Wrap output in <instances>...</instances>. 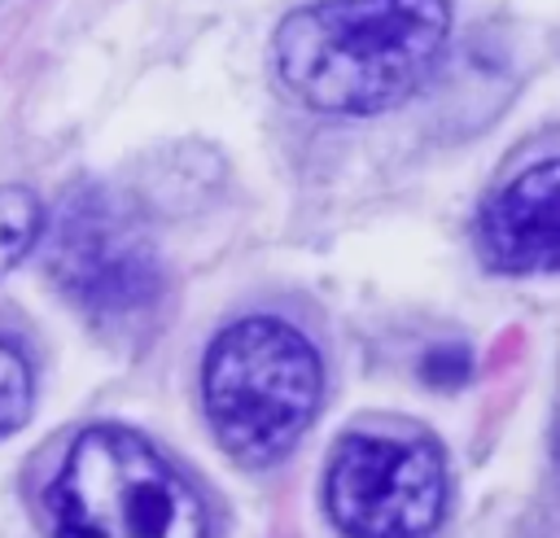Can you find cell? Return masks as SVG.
<instances>
[{
	"mask_svg": "<svg viewBox=\"0 0 560 538\" xmlns=\"http://www.w3.org/2000/svg\"><path fill=\"white\" fill-rule=\"evenodd\" d=\"M556 157H542L512 175L477 214V249L486 267L503 276H547L560 258L556 223Z\"/></svg>",
	"mask_w": 560,
	"mask_h": 538,
	"instance_id": "6",
	"label": "cell"
},
{
	"mask_svg": "<svg viewBox=\"0 0 560 538\" xmlns=\"http://www.w3.org/2000/svg\"><path fill=\"white\" fill-rule=\"evenodd\" d=\"M39 227H44L39 197L22 184H4L0 188V276L26 258Z\"/></svg>",
	"mask_w": 560,
	"mask_h": 538,
	"instance_id": "7",
	"label": "cell"
},
{
	"mask_svg": "<svg viewBox=\"0 0 560 538\" xmlns=\"http://www.w3.org/2000/svg\"><path fill=\"white\" fill-rule=\"evenodd\" d=\"M446 507V468L429 442L350 433L328 468V512L350 538H424Z\"/></svg>",
	"mask_w": 560,
	"mask_h": 538,
	"instance_id": "5",
	"label": "cell"
},
{
	"mask_svg": "<svg viewBox=\"0 0 560 538\" xmlns=\"http://www.w3.org/2000/svg\"><path fill=\"white\" fill-rule=\"evenodd\" d=\"M57 538H206V507L188 481L131 429H83L52 486Z\"/></svg>",
	"mask_w": 560,
	"mask_h": 538,
	"instance_id": "3",
	"label": "cell"
},
{
	"mask_svg": "<svg viewBox=\"0 0 560 538\" xmlns=\"http://www.w3.org/2000/svg\"><path fill=\"white\" fill-rule=\"evenodd\" d=\"M446 35V0H315L276 26L271 66L298 105L363 118L402 105Z\"/></svg>",
	"mask_w": 560,
	"mask_h": 538,
	"instance_id": "1",
	"label": "cell"
},
{
	"mask_svg": "<svg viewBox=\"0 0 560 538\" xmlns=\"http://www.w3.org/2000/svg\"><path fill=\"white\" fill-rule=\"evenodd\" d=\"M201 394L223 451L258 468L280 459L315 420L324 367L298 328L254 315L214 337L201 367Z\"/></svg>",
	"mask_w": 560,
	"mask_h": 538,
	"instance_id": "2",
	"label": "cell"
},
{
	"mask_svg": "<svg viewBox=\"0 0 560 538\" xmlns=\"http://www.w3.org/2000/svg\"><path fill=\"white\" fill-rule=\"evenodd\" d=\"M48 276L96 328H136L162 302V262L140 219L101 188L61 201L44 245Z\"/></svg>",
	"mask_w": 560,
	"mask_h": 538,
	"instance_id": "4",
	"label": "cell"
},
{
	"mask_svg": "<svg viewBox=\"0 0 560 538\" xmlns=\"http://www.w3.org/2000/svg\"><path fill=\"white\" fill-rule=\"evenodd\" d=\"M31 407H35L31 363H26V354L13 341L0 337V437L18 433L31 420Z\"/></svg>",
	"mask_w": 560,
	"mask_h": 538,
	"instance_id": "8",
	"label": "cell"
}]
</instances>
